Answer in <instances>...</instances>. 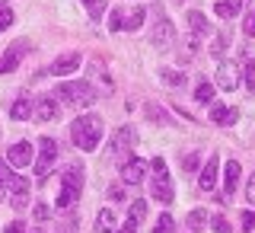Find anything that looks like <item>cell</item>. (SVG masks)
I'll return each instance as SVG.
<instances>
[{
    "mask_svg": "<svg viewBox=\"0 0 255 233\" xmlns=\"http://www.w3.org/2000/svg\"><path fill=\"white\" fill-rule=\"evenodd\" d=\"M70 138H74V144L80 150H96L102 141V118L99 115H80L74 125H70Z\"/></svg>",
    "mask_w": 255,
    "mask_h": 233,
    "instance_id": "6da1fadb",
    "label": "cell"
},
{
    "mask_svg": "<svg viewBox=\"0 0 255 233\" xmlns=\"http://www.w3.org/2000/svg\"><path fill=\"white\" fill-rule=\"evenodd\" d=\"M80 192H83V166L74 163V166H67V170H64L61 192H58V202H54V205H58L61 211H70V208L77 205Z\"/></svg>",
    "mask_w": 255,
    "mask_h": 233,
    "instance_id": "7a4b0ae2",
    "label": "cell"
},
{
    "mask_svg": "<svg viewBox=\"0 0 255 233\" xmlns=\"http://www.w3.org/2000/svg\"><path fill=\"white\" fill-rule=\"evenodd\" d=\"M0 182H3L6 192H10L13 208H26V205H29V182L22 179V176H13L6 160H0Z\"/></svg>",
    "mask_w": 255,
    "mask_h": 233,
    "instance_id": "3957f363",
    "label": "cell"
},
{
    "mask_svg": "<svg viewBox=\"0 0 255 233\" xmlns=\"http://www.w3.org/2000/svg\"><path fill=\"white\" fill-rule=\"evenodd\" d=\"M58 96L67 99L70 106H93L96 102V90L86 80H70V83H61L58 86Z\"/></svg>",
    "mask_w": 255,
    "mask_h": 233,
    "instance_id": "277c9868",
    "label": "cell"
},
{
    "mask_svg": "<svg viewBox=\"0 0 255 233\" xmlns=\"http://www.w3.org/2000/svg\"><path fill=\"white\" fill-rule=\"evenodd\" d=\"M153 182H150V189H153V198L159 205H169L172 202V179L169 173H166V160L163 157H153Z\"/></svg>",
    "mask_w": 255,
    "mask_h": 233,
    "instance_id": "5b68a950",
    "label": "cell"
},
{
    "mask_svg": "<svg viewBox=\"0 0 255 233\" xmlns=\"http://www.w3.org/2000/svg\"><path fill=\"white\" fill-rule=\"evenodd\" d=\"M54 163H58V144H54L51 138H42L38 141V157H35V176L45 179Z\"/></svg>",
    "mask_w": 255,
    "mask_h": 233,
    "instance_id": "8992f818",
    "label": "cell"
},
{
    "mask_svg": "<svg viewBox=\"0 0 255 233\" xmlns=\"http://www.w3.org/2000/svg\"><path fill=\"white\" fill-rule=\"evenodd\" d=\"M26 51H29V42H26V38L13 42L10 48H6V54L0 58V74H13V70L19 67V61L26 58Z\"/></svg>",
    "mask_w": 255,
    "mask_h": 233,
    "instance_id": "52a82bcc",
    "label": "cell"
},
{
    "mask_svg": "<svg viewBox=\"0 0 255 233\" xmlns=\"http://www.w3.org/2000/svg\"><path fill=\"white\" fill-rule=\"evenodd\" d=\"M134 141H137V134H134L131 128H118L115 138H112V144H109V157H125V154H131V150H134Z\"/></svg>",
    "mask_w": 255,
    "mask_h": 233,
    "instance_id": "ba28073f",
    "label": "cell"
},
{
    "mask_svg": "<svg viewBox=\"0 0 255 233\" xmlns=\"http://www.w3.org/2000/svg\"><path fill=\"white\" fill-rule=\"evenodd\" d=\"M150 170V163L147 160H140V157H131L128 163L122 166V182H128V186H140L143 182V176H147Z\"/></svg>",
    "mask_w": 255,
    "mask_h": 233,
    "instance_id": "9c48e42d",
    "label": "cell"
},
{
    "mask_svg": "<svg viewBox=\"0 0 255 233\" xmlns=\"http://www.w3.org/2000/svg\"><path fill=\"white\" fill-rule=\"evenodd\" d=\"M156 16H159V19H156L153 32H150V42H153L156 48H169V45H172V38H175V29H172V22L166 19V16L159 13V10H156Z\"/></svg>",
    "mask_w": 255,
    "mask_h": 233,
    "instance_id": "30bf717a",
    "label": "cell"
},
{
    "mask_svg": "<svg viewBox=\"0 0 255 233\" xmlns=\"http://www.w3.org/2000/svg\"><path fill=\"white\" fill-rule=\"evenodd\" d=\"M80 67V51H64L61 58L51 61V77H67Z\"/></svg>",
    "mask_w": 255,
    "mask_h": 233,
    "instance_id": "8fae6325",
    "label": "cell"
},
{
    "mask_svg": "<svg viewBox=\"0 0 255 233\" xmlns=\"http://www.w3.org/2000/svg\"><path fill=\"white\" fill-rule=\"evenodd\" d=\"M6 163L10 166H29V163H35V157H32V144L29 141H19V144H13L10 147V154H6Z\"/></svg>",
    "mask_w": 255,
    "mask_h": 233,
    "instance_id": "7c38bea8",
    "label": "cell"
},
{
    "mask_svg": "<svg viewBox=\"0 0 255 233\" xmlns=\"http://www.w3.org/2000/svg\"><path fill=\"white\" fill-rule=\"evenodd\" d=\"M217 86H220V90H227V93H233L236 86H239V70H236V64H227V61H223L220 67H217Z\"/></svg>",
    "mask_w": 255,
    "mask_h": 233,
    "instance_id": "4fadbf2b",
    "label": "cell"
},
{
    "mask_svg": "<svg viewBox=\"0 0 255 233\" xmlns=\"http://www.w3.org/2000/svg\"><path fill=\"white\" fill-rule=\"evenodd\" d=\"M35 118H38L42 125L54 122V118H58V102H54L51 96H45V99H38V106H35Z\"/></svg>",
    "mask_w": 255,
    "mask_h": 233,
    "instance_id": "5bb4252c",
    "label": "cell"
},
{
    "mask_svg": "<svg viewBox=\"0 0 255 233\" xmlns=\"http://www.w3.org/2000/svg\"><path fill=\"white\" fill-rule=\"evenodd\" d=\"M217 166H220V160H217V157H211V160L204 163L201 179H198V186H201L204 192H211V189H214V182H217Z\"/></svg>",
    "mask_w": 255,
    "mask_h": 233,
    "instance_id": "9a60e30c",
    "label": "cell"
},
{
    "mask_svg": "<svg viewBox=\"0 0 255 233\" xmlns=\"http://www.w3.org/2000/svg\"><path fill=\"white\" fill-rule=\"evenodd\" d=\"M236 118H239V112L233 106H214L211 109V122H217V125H236Z\"/></svg>",
    "mask_w": 255,
    "mask_h": 233,
    "instance_id": "2e32d148",
    "label": "cell"
},
{
    "mask_svg": "<svg viewBox=\"0 0 255 233\" xmlns=\"http://www.w3.org/2000/svg\"><path fill=\"white\" fill-rule=\"evenodd\" d=\"M236 186H239V163L230 160V163L223 166V189H227V195H233Z\"/></svg>",
    "mask_w": 255,
    "mask_h": 233,
    "instance_id": "e0dca14e",
    "label": "cell"
},
{
    "mask_svg": "<svg viewBox=\"0 0 255 233\" xmlns=\"http://www.w3.org/2000/svg\"><path fill=\"white\" fill-rule=\"evenodd\" d=\"M188 26H191V35H207V32H211V22H207V16L204 13H198V10H191L188 13Z\"/></svg>",
    "mask_w": 255,
    "mask_h": 233,
    "instance_id": "ac0fdd59",
    "label": "cell"
},
{
    "mask_svg": "<svg viewBox=\"0 0 255 233\" xmlns=\"http://www.w3.org/2000/svg\"><path fill=\"white\" fill-rule=\"evenodd\" d=\"M243 10V0H217V16L220 19H233Z\"/></svg>",
    "mask_w": 255,
    "mask_h": 233,
    "instance_id": "d6986e66",
    "label": "cell"
},
{
    "mask_svg": "<svg viewBox=\"0 0 255 233\" xmlns=\"http://www.w3.org/2000/svg\"><path fill=\"white\" fill-rule=\"evenodd\" d=\"M32 115V102L22 96V99H16L13 102V109H10V118H16V122H22V118H29Z\"/></svg>",
    "mask_w": 255,
    "mask_h": 233,
    "instance_id": "ffe728a7",
    "label": "cell"
},
{
    "mask_svg": "<svg viewBox=\"0 0 255 233\" xmlns=\"http://www.w3.org/2000/svg\"><path fill=\"white\" fill-rule=\"evenodd\" d=\"M112 230H115V214L99 211V218H96V233H112Z\"/></svg>",
    "mask_w": 255,
    "mask_h": 233,
    "instance_id": "44dd1931",
    "label": "cell"
},
{
    "mask_svg": "<svg viewBox=\"0 0 255 233\" xmlns=\"http://www.w3.org/2000/svg\"><path fill=\"white\" fill-rule=\"evenodd\" d=\"M198 54V35H185L182 38V61H191Z\"/></svg>",
    "mask_w": 255,
    "mask_h": 233,
    "instance_id": "7402d4cb",
    "label": "cell"
},
{
    "mask_svg": "<svg viewBox=\"0 0 255 233\" xmlns=\"http://www.w3.org/2000/svg\"><path fill=\"white\" fill-rule=\"evenodd\" d=\"M143 16H147V10H143V6H134L131 10V16H128V32H134V29H140V22H143Z\"/></svg>",
    "mask_w": 255,
    "mask_h": 233,
    "instance_id": "603a6c76",
    "label": "cell"
},
{
    "mask_svg": "<svg viewBox=\"0 0 255 233\" xmlns=\"http://www.w3.org/2000/svg\"><path fill=\"white\" fill-rule=\"evenodd\" d=\"M10 26H13V10H10V3H3V0H0V32L10 29Z\"/></svg>",
    "mask_w": 255,
    "mask_h": 233,
    "instance_id": "cb8c5ba5",
    "label": "cell"
},
{
    "mask_svg": "<svg viewBox=\"0 0 255 233\" xmlns=\"http://www.w3.org/2000/svg\"><path fill=\"white\" fill-rule=\"evenodd\" d=\"M195 99H198V102H214V86H211V83H198Z\"/></svg>",
    "mask_w": 255,
    "mask_h": 233,
    "instance_id": "d4e9b609",
    "label": "cell"
},
{
    "mask_svg": "<svg viewBox=\"0 0 255 233\" xmlns=\"http://www.w3.org/2000/svg\"><path fill=\"white\" fill-rule=\"evenodd\" d=\"M159 77H163V83H166V86H182V83H185V77H182L179 70H163Z\"/></svg>",
    "mask_w": 255,
    "mask_h": 233,
    "instance_id": "484cf974",
    "label": "cell"
},
{
    "mask_svg": "<svg viewBox=\"0 0 255 233\" xmlns=\"http://www.w3.org/2000/svg\"><path fill=\"white\" fill-rule=\"evenodd\" d=\"M143 218H147V202H140V198H137V202H131V221H143Z\"/></svg>",
    "mask_w": 255,
    "mask_h": 233,
    "instance_id": "4316f807",
    "label": "cell"
},
{
    "mask_svg": "<svg viewBox=\"0 0 255 233\" xmlns=\"http://www.w3.org/2000/svg\"><path fill=\"white\" fill-rule=\"evenodd\" d=\"M211 227H214V233H230V221L223 218V214H214V218H211Z\"/></svg>",
    "mask_w": 255,
    "mask_h": 233,
    "instance_id": "83f0119b",
    "label": "cell"
},
{
    "mask_svg": "<svg viewBox=\"0 0 255 233\" xmlns=\"http://www.w3.org/2000/svg\"><path fill=\"white\" fill-rule=\"evenodd\" d=\"M109 29H112V32H122V29H125V13H122V10H115V13L109 16Z\"/></svg>",
    "mask_w": 255,
    "mask_h": 233,
    "instance_id": "f1b7e54d",
    "label": "cell"
},
{
    "mask_svg": "<svg viewBox=\"0 0 255 233\" xmlns=\"http://www.w3.org/2000/svg\"><path fill=\"white\" fill-rule=\"evenodd\" d=\"M204 221H207V214H204V211H191V214H188V227H191V230H201V227H204Z\"/></svg>",
    "mask_w": 255,
    "mask_h": 233,
    "instance_id": "f546056e",
    "label": "cell"
},
{
    "mask_svg": "<svg viewBox=\"0 0 255 233\" xmlns=\"http://www.w3.org/2000/svg\"><path fill=\"white\" fill-rule=\"evenodd\" d=\"M172 227H175V224H172L169 214H159V221H156V230H153V233H172Z\"/></svg>",
    "mask_w": 255,
    "mask_h": 233,
    "instance_id": "4dcf8cb0",
    "label": "cell"
},
{
    "mask_svg": "<svg viewBox=\"0 0 255 233\" xmlns=\"http://www.w3.org/2000/svg\"><path fill=\"white\" fill-rule=\"evenodd\" d=\"M32 214H35V221H48L51 218V208H48L45 202H38L35 208H32Z\"/></svg>",
    "mask_w": 255,
    "mask_h": 233,
    "instance_id": "1f68e13d",
    "label": "cell"
},
{
    "mask_svg": "<svg viewBox=\"0 0 255 233\" xmlns=\"http://www.w3.org/2000/svg\"><path fill=\"white\" fill-rule=\"evenodd\" d=\"M246 83L255 90V61L252 58H246Z\"/></svg>",
    "mask_w": 255,
    "mask_h": 233,
    "instance_id": "d6a6232c",
    "label": "cell"
},
{
    "mask_svg": "<svg viewBox=\"0 0 255 233\" xmlns=\"http://www.w3.org/2000/svg\"><path fill=\"white\" fill-rule=\"evenodd\" d=\"M243 230H246V233L255 230V211H246V214H243Z\"/></svg>",
    "mask_w": 255,
    "mask_h": 233,
    "instance_id": "836d02e7",
    "label": "cell"
},
{
    "mask_svg": "<svg viewBox=\"0 0 255 233\" xmlns=\"http://www.w3.org/2000/svg\"><path fill=\"white\" fill-rule=\"evenodd\" d=\"M182 166H185L188 173H191V170H198V157H195V154H185V160H182Z\"/></svg>",
    "mask_w": 255,
    "mask_h": 233,
    "instance_id": "e575fe53",
    "label": "cell"
},
{
    "mask_svg": "<svg viewBox=\"0 0 255 233\" xmlns=\"http://www.w3.org/2000/svg\"><path fill=\"white\" fill-rule=\"evenodd\" d=\"M137 227H140L137 221H131V218H128V221L122 224V230H118V233H137Z\"/></svg>",
    "mask_w": 255,
    "mask_h": 233,
    "instance_id": "d590c367",
    "label": "cell"
},
{
    "mask_svg": "<svg viewBox=\"0 0 255 233\" xmlns=\"http://www.w3.org/2000/svg\"><path fill=\"white\" fill-rule=\"evenodd\" d=\"M246 195H249V202L255 205V173H252V179H249V186H246Z\"/></svg>",
    "mask_w": 255,
    "mask_h": 233,
    "instance_id": "8d00e7d4",
    "label": "cell"
},
{
    "mask_svg": "<svg viewBox=\"0 0 255 233\" xmlns=\"http://www.w3.org/2000/svg\"><path fill=\"white\" fill-rule=\"evenodd\" d=\"M246 32H249V35H255V13L246 16Z\"/></svg>",
    "mask_w": 255,
    "mask_h": 233,
    "instance_id": "74e56055",
    "label": "cell"
},
{
    "mask_svg": "<svg viewBox=\"0 0 255 233\" xmlns=\"http://www.w3.org/2000/svg\"><path fill=\"white\" fill-rule=\"evenodd\" d=\"M3 233H26V227H22V224H19V221H13V224H10V227H6Z\"/></svg>",
    "mask_w": 255,
    "mask_h": 233,
    "instance_id": "f35d334b",
    "label": "cell"
},
{
    "mask_svg": "<svg viewBox=\"0 0 255 233\" xmlns=\"http://www.w3.org/2000/svg\"><path fill=\"white\" fill-rule=\"evenodd\" d=\"M83 3H86V6H96V3H99V0H83Z\"/></svg>",
    "mask_w": 255,
    "mask_h": 233,
    "instance_id": "ab89813d",
    "label": "cell"
},
{
    "mask_svg": "<svg viewBox=\"0 0 255 233\" xmlns=\"http://www.w3.org/2000/svg\"><path fill=\"white\" fill-rule=\"evenodd\" d=\"M3 192H6V189H3V182H0V198H3Z\"/></svg>",
    "mask_w": 255,
    "mask_h": 233,
    "instance_id": "60d3db41",
    "label": "cell"
},
{
    "mask_svg": "<svg viewBox=\"0 0 255 233\" xmlns=\"http://www.w3.org/2000/svg\"><path fill=\"white\" fill-rule=\"evenodd\" d=\"M32 233H45V230H32Z\"/></svg>",
    "mask_w": 255,
    "mask_h": 233,
    "instance_id": "b9f144b4",
    "label": "cell"
}]
</instances>
